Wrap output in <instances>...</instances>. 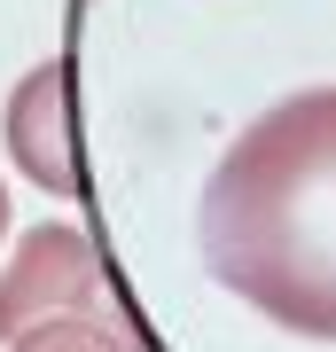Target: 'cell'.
I'll return each instance as SVG.
<instances>
[{"label":"cell","mask_w":336,"mask_h":352,"mask_svg":"<svg viewBox=\"0 0 336 352\" xmlns=\"http://www.w3.org/2000/svg\"><path fill=\"white\" fill-rule=\"evenodd\" d=\"M0 235H8V188H0Z\"/></svg>","instance_id":"cell-5"},{"label":"cell","mask_w":336,"mask_h":352,"mask_svg":"<svg viewBox=\"0 0 336 352\" xmlns=\"http://www.w3.org/2000/svg\"><path fill=\"white\" fill-rule=\"evenodd\" d=\"M196 235L227 298L336 344V87L289 94L227 141Z\"/></svg>","instance_id":"cell-1"},{"label":"cell","mask_w":336,"mask_h":352,"mask_svg":"<svg viewBox=\"0 0 336 352\" xmlns=\"http://www.w3.org/2000/svg\"><path fill=\"white\" fill-rule=\"evenodd\" d=\"M8 352H125V344H117V329H102V321H87V314H63V321L24 329Z\"/></svg>","instance_id":"cell-4"},{"label":"cell","mask_w":336,"mask_h":352,"mask_svg":"<svg viewBox=\"0 0 336 352\" xmlns=\"http://www.w3.org/2000/svg\"><path fill=\"white\" fill-rule=\"evenodd\" d=\"M94 289H102V251L94 243L63 219L32 227L16 243V258L0 266V344H16L39 321H63L78 305H94Z\"/></svg>","instance_id":"cell-2"},{"label":"cell","mask_w":336,"mask_h":352,"mask_svg":"<svg viewBox=\"0 0 336 352\" xmlns=\"http://www.w3.org/2000/svg\"><path fill=\"white\" fill-rule=\"evenodd\" d=\"M8 157L24 164V180L47 188V196H78V188H87L71 63H39V71L16 78V94H8Z\"/></svg>","instance_id":"cell-3"}]
</instances>
